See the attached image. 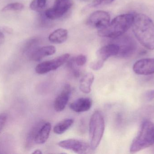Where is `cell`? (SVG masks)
<instances>
[{
  "mask_svg": "<svg viewBox=\"0 0 154 154\" xmlns=\"http://www.w3.org/2000/svg\"><path fill=\"white\" fill-rule=\"evenodd\" d=\"M136 38L141 45L150 50H154V23L146 14L134 15L132 25Z\"/></svg>",
  "mask_w": 154,
  "mask_h": 154,
  "instance_id": "cell-1",
  "label": "cell"
},
{
  "mask_svg": "<svg viewBox=\"0 0 154 154\" xmlns=\"http://www.w3.org/2000/svg\"><path fill=\"white\" fill-rule=\"evenodd\" d=\"M134 15L131 14H120L115 17L105 28L98 30L101 37L116 39L123 35L132 26Z\"/></svg>",
  "mask_w": 154,
  "mask_h": 154,
  "instance_id": "cell-2",
  "label": "cell"
},
{
  "mask_svg": "<svg viewBox=\"0 0 154 154\" xmlns=\"http://www.w3.org/2000/svg\"><path fill=\"white\" fill-rule=\"evenodd\" d=\"M154 144V124L151 121L146 120L141 125L139 133L132 142L130 152H137Z\"/></svg>",
  "mask_w": 154,
  "mask_h": 154,
  "instance_id": "cell-3",
  "label": "cell"
},
{
  "mask_svg": "<svg viewBox=\"0 0 154 154\" xmlns=\"http://www.w3.org/2000/svg\"><path fill=\"white\" fill-rule=\"evenodd\" d=\"M105 123L104 117L99 111L94 112L89 123L91 148L95 150L99 145L104 134Z\"/></svg>",
  "mask_w": 154,
  "mask_h": 154,
  "instance_id": "cell-4",
  "label": "cell"
},
{
  "mask_svg": "<svg viewBox=\"0 0 154 154\" xmlns=\"http://www.w3.org/2000/svg\"><path fill=\"white\" fill-rule=\"evenodd\" d=\"M73 4L72 0H55L53 6L45 11V16L51 20L61 18L69 11Z\"/></svg>",
  "mask_w": 154,
  "mask_h": 154,
  "instance_id": "cell-5",
  "label": "cell"
},
{
  "mask_svg": "<svg viewBox=\"0 0 154 154\" xmlns=\"http://www.w3.org/2000/svg\"><path fill=\"white\" fill-rule=\"evenodd\" d=\"M69 57L70 54L66 53L51 60L43 61L36 66L35 71L38 74L42 75L56 70L66 63Z\"/></svg>",
  "mask_w": 154,
  "mask_h": 154,
  "instance_id": "cell-6",
  "label": "cell"
},
{
  "mask_svg": "<svg viewBox=\"0 0 154 154\" xmlns=\"http://www.w3.org/2000/svg\"><path fill=\"white\" fill-rule=\"evenodd\" d=\"M110 20L109 14L106 11L100 10L94 12L89 15L87 24L89 26L99 30L108 25Z\"/></svg>",
  "mask_w": 154,
  "mask_h": 154,
  "instance_id": "cell-7",
  "label": "cell"
},
{
  "mask_svg": "<svg viewBox=\"0 0 154 154\" xmlns=\"http://www.w3.org/2000/svg\"><path fill=\"white\" fill-rule=\"evenodd\" d=\"M58 145L61 148L79 154L86 153L91 147L86 142L75 139L63 140L59 142Z\"/></svg>",
  "mask_w": 154,
  "mask_h": 154,
  "instance_id": "cell-8",
  "label": "cell"
},
{
  "mask_svg": "<svg viewBox=\"0 0 154 154\" xmlns=\"http://www.w3.org/2000/svg\"><path fill=\"white\" fill-rule=\"evenodd\" d=\"M119 47V52L117 56L120 58H127L132 56L137 49L135 41L129 36H125L117 44Z\"/></svg>",
  "mask_w": 154,
  "mask_h": 154,
  "instance_id": "cell-9",
  "label": "cell"
},
{
  "mask_svg": "<svg viewBox=\"0 0 154 154\" xmlns=\"http://www.w3.org/2000/svg\"><path fill=\"white\" fill-rule=\"evenodd\" d=\"M133 70L138 75H150L154 74V58L137 61L133 66Z\"/></svg>",
  "mask_w": 154,
  "mask_h": 154,
  "instance_id": "cell-10",
  "label": "cell"
},
{
  "mask_svg": "<svg viewBox=\"0 0 154 154\" xmlns=\"http://www.w3.org/2000/svg\"><path fill=\"white\" fill-rule=\"evenodd\" d=\"M71 92V86L69 84H66L54 102V109L57 112H61L64 110L68 103Z\"/></svg>",
  "mask_w": 154,
  "mask_h": 154,
  "instance_id": "cell-11",
  "label": "cell"
},
{
  "mask_svg": "<svg viewBox=\"0 0 154 154\" xmlns=\"http://www.w3.org/2000/svg\"><path fill=\"white\" fill-rule=\"evenodd\" d=\"M119 49V47L116 43H111L105 45L97 51L98 59L105 62L110 57L117 56Z\"/></svg>",
  "mask_w": 154,
  "mask_h": 154,
  "instance_id": "cell-12",
  "label": "cell"
},
{
  "mask_svg": "<svg viewBox=\"0 0 154 154\" xmlns=\"http://www.w3.org/2000/svg\"><path fill=\"white\" fill-rule=\"evenodd\" d=\"M56 49L53 45L44 46L36 48L30 54L31 59L33 61H38L47 56H51L55 54Z\"/></svg>",
  "mask_w": 154,
  "mask_h": 154,
  "instance_id": "cell-13",
  "label": "cell"
},
{
  "mask_svg": "<svg viewBox=\"0 0 154 154\" xmlns=\"http://www.w3.org/2000/svg\"><path fill=\"white\" fill-rule=\"evenodd\" d=\"M92 106V100L88 98H81L70 103L69 108L76 113L88 111Z\"/></svg>",
  "mask_w": 154,
  "mask_h": 154,
  "instance_id": "cell-14",
  "label": "cell"
},
{
  "mask_svg": "<svg viewBox=\"0 0 154 154\" xmlns=\"http://www.w3.org/2000/svg\"><path fill=\"white\" fill-rule=\"evenodd\" d=\"M51 129V126L49 122H44L37 132L34 139L35 144L41 145L45 143L48 139Z\"/></svg>",
  "mask_w": 154,
  "mask_h": 154,
  "instance_id": "cell-15",
  "label": "cell"
},
{
  "mask_svg": "<svg viewBox=\"0 0 154 154\" xmlns=\"http://www.w3.org/2000/svg\"><path fill=\"white\" fill-rule=\"evenodd\" d=\"M68 37V32L66 29H58L51 33L49 36V40L52 43H60L65 42Z\"/></svg>",
  "mask_w": 154,
  "mask_h": 154,
  "instance_id": "cell-16",
  "label": "cell"
},
{
  "mask_svg": "<svg viewBox=\"0 0 154 154\" xmlns=\"http://www.w3.org/2000/svg\"><path fill=\"white\" fill-rule=\"evenodd\" d=\"M94 80V76L92 73L88 72L83 75L80 80L79 88L81 91L85 94L89 93Z\"/></svg>",
  "mask_w": 154,
  "mask_h": 154,
  "instance_id": "cell-17",
  "label": "cell"
},
{
  "mask_svg": "<svg viewBox=\"0 0 154 154\" xmlns=\"http://www.w3.org/2000/svg\"><path fill=\"white\" fill-rule=\"evenodd\" d=\"M43 121H40L34 126L30 131L26 139L25 147L26 149H29L34 144V139L38 130L41 126L44 124Z\"/></svg>",
  "mask_w": 154,
  "mask_h": 154,
  "instance_id": "cell-18",
  "label": "cell"
},
{
  "mask_svg": "<svg viewBox=\"0 0 154 154\" xmlns=\"http://www.w3.org/2000/svg\"><path fill=\"white\" fill-rule=\"evenodd\" d=\"M74 122V119L71 118H68L63 120V121L58 123L54 127L53 131L57 134H62L71 127Z\"/></svg>",
  "mask_w": 154,
  "mask_h": 154,
  "instance_id": "cell-19",
  "label": "cell"
},
{
  "mask_svg": "<svg viewBox=\"0 0 154 154\" xmlns=\"http://www.w3.org/2000/svg\"><path fill=\"white\" fill-rule=\"evenodd\" d=\"M47 3V0H32L30 4V8L32 11L40 12L44 9Z\"/></svg>",
  "mask_w": 154,
  "mask_h": 154,
  "instance_id": "cell-20",
  "label": "cell"
},
{
  "mask_svg": "<svg viewBox=\"0 0 154 154\" xmlns=\"http://www.w3.org/2000/svg\"><path fill=\"white\" fill-rule=\"evenodd\" d=\"M24 5L22 3L20 2L11 3L4 7L2 9V11H22Z\"/></svg>",
  "mask_w": 154,
  "mask_h": 154,
  "instance_id": "cell-21",
  "label": "cell"
},
{
  "mask_svg": "<svg viewBox=\"0 0 154 154\" xmlns=\"http://www.w3.org/2000/svg\"><path fill=\"white\" fill-rule=\"evenodd\" d=\"M74 62L78 67H82L87 62V57L85 55L80 54L73 58Z\"/></svg>",
  "mask_w": 154,
  "mask_h": 154,
  "instance_id": "cell-22",
  "label": "cell"
},
{
  "mask_svg": "<svg viewBox=\"0 0 154 154\" xmlns=\"http://www.w3.org/2000/svg\"><path fill=\"white\" fill-rule=\"evenodd\" d=\"M115 0H93L90 4V7H95L102 4H109Z\"/></svg>",
  "mask_w": 154,
  "mask_h": 154,
  "instance_id": "cell-23",
  "label": "cell"
},
{
  "mask_svg": "<svg viewBox=\"0 0 154 154\" xmlns=\"http://www.w3.org/2000/svg\"><path fill=\"white\" fill-rule=\"evenodd\" d=\"M104 62L102 61L97 59L91 63L90 68L93 70H99L103 67Z\"/></svg>",
  "mask_w": 154,
  "mask_h": 154,
  "instance_id": "cell-24",
  "label": "cell"
},
{
  "mask_svg": "<svg viewBox=\"0 0 154 154\" xmlns=\"http://www.w3.org/2000/svg\"><path fill=\"white\" fill-rule=\"evenodd\" d=\"M144 98L147 101H151L154 99V90H150L145 92Z\"/></svg>",
  "mask_w": 154,
  "mask_h": 154,
  "instance_id": "cell-25",
  "label": "cell"
},
{
  "mask_svg": "<svg viewBox=\"0 0 154 154\" xmlns=\"http://www.w3.org/2000/svg\"><path fill=\"white\" fill-rule=\"evenodd\" d=\"M7 119V115L6 114L3 113L0 115V133L3 128Z\"/></svg>",
  "mask_w": 154,
  "mask_h": 154,
  "instance_id": "cell-26",
  "label": "cell"
},
{
  "mask_svg": "<svg viewBox=\"0 0 154 154\" xmlns=\"http://www.w3.org/2000/svg\"><path fill=\"white\" fill-rule=\"evenodd\" d=\"M2 30L6 33H9V34H11L13 32V30L11 28L8 27H3L2 28Z\"/></svg>",
  "mask_w": 154,
  "mask_h": 154,
  "instance_id": "cell-27",
  "label": "cell"
},
{
  "mask_svg": "<svg viewBox=\"0 0 154 154\" xmlns=\"http://www.w3.org/2000/svg\"><path fill=\"white\" fill-rule=\"evenodd\" d=\"M5 40V38L4 34H3L2 32L0 31V45L4 43Z\"/></svg>",
  "mask_w": 154,
  "mask_h": 154,
  "instance_id": "cell-28",
  "label": "cell"
},
{
  "mask_svg": "<svg viewBox=\"0 0 154 154\" xmlns=\"http://www.w3.org/2000/svg\"><path fill=\"white\" fill-rule=\"evenodd\" d=\"M33 154H42V152H41V151L39 150H37L36 151H34L33 153Z\"/></svg>",
  "mask_w": 154,
  "mask_h": 154,
  "instance_id": "cell-29",
  "label": "cell"
},
{
  "mask_svg": "<svg viewBox=\"0 0 154 154\" xmlns=\"http://www.w3.org/2000/svg\"><path fill=\"white\" fill-rule=\"evenodd\" d=\"M82 1H88V0H82Z\"/></svg>",
  "mask_w": 154,
  "mask_h": 154,
  "instance_id": "cell-30",
  "label": "cell"
}]
</instances>
